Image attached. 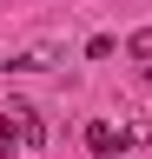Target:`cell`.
<instances>
[{
  "label": "cell",
  "mask_w": 152,
  "mask_h": 159,
  "mask_svg": "<svg viewBox=\"0 0 152 159\" xmlns=\"http://www.w3.org/2000/svg\"><path fill=\"white\" fill-rule=\"evenodd\" d=\"M86 146H93V152H99V159H112V152H119V146H126V133H112V126H106V119H93V126H86Z\"/></svg>",
  "instance_id": "obj_2"
},
{
  "label": "cell",
  "mask_w": 152,
  "mask_h": 159,
  "mask_svg": "<svg viewBox=\"0 0 152 159\" xmlns=\"http://www.w3.org/2000/svg\"><path fill=\"white\" fill-rule=\"evenodd\" d=\"M126 53H132V60H152V27L132 33V40H126Z\"/></svg>",
  "instance_id": "obj_4"
},
{
  "label": "cell",
  "mask_w": 152,
  "mask_h": 159,
  "mask_svg": "<svg viewBox=\"0 0 152 159\" xmlns=\"http://www.w3.org/2000/svg\"><path fill=\"white\" fill-rule=\"evenodd\" d=\"M7 66H20V73H46V66H53V47H27V53H13Z\"/></svg>",
  "instance_id": "obj_3"
},
{
  "label": "cell",
  "mask_w": 152,
  "mask_h": 159,
  "mask_svg": "<svg viewBox=\"0 0 152 159\" xmlns=\"http://www.w3.org/2000/svg\"><path fill=\"white\" fill-rule=\"evenodd\" d=\"M7 119H13V139H20V146H46V119L27 106V99H13L7 106Z\"/></svg>",
  "instance_id": "obj_1"
}]
</instances>
